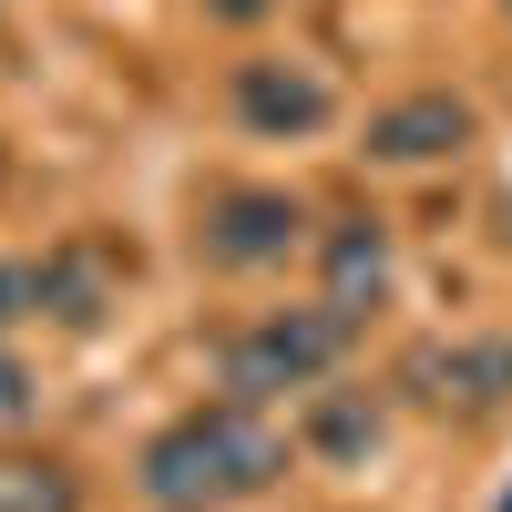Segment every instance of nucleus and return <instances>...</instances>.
<instances>
[{
    "mask_svg": "<svg viewBox=\"0 0 512 512\" xmlns=\"http://www.w3.org/2000/svg\"><path fill=\"white\" fill-rule=\"evenodd\" d=\"M277 482H287V431H267L256 400L185 410L144 441V502L154 512H216V502L277 492Z\"/></svg>",
    "mask_w": 512,
    "mask_h": 512,
    "instance_id": "f257e3e1",
    "label": "nucleus"
},
{
    "mask_svg": "<svg viewBox=\"0 0 512 512\" xmlns=\"http://www.w3.org/2000/svg\"><path fill=\"white\" fill-rule=\"evenodd\" d=\"M349 328L359 318H338V308H277V318H256L226 338V400H287V390H318V379L338 369V349H349Z\"/></svg>",
    "mask_w": 512,
    "mask_h": 512,
    "instance_id": "f03ea898",
    "label": "nucleus"
},
{
    "mask_svg": "<svg viewBox=\"0 0 512 512\" xmlns=\"http://www.w3.org/2000/svg\"><path fill=\"white\" fill-rule=\"evenodd\" d=\"M297 195L287 185H226L216 205H205V256L216 267H277V256L297 246Z\"/></svg>",
    "mask_w": 512,
    "mask_h": 512,
    "instance_id": "7ed1b4c3",
    "label": "nucleus"
},
{
    "mask_svg": "<svg viewBox=\"0 0 512 512\" xmlns=\"http://www.w3.org/2000/svg\"><path fill=\"white\" fill-rule=\"evenodd\" d=\"M236 113L256 134H318L338 113V93L308 72V62H236Z\"/></svg>",
    "mask_w": 512,
    "mask_h": 512,
    "instance_id": "20e7f679",
    "label": "nucleus"
},
{
    "mask_svg": "<svg viewBox=\"0 0 512 512\" xmlns=\"http://www.w3.org/2000/svg\"><path fill=\"white\" fill-rule=\"evenodd\" d=\"M400 379H410L420 400H461V410H492V400H512V338H451V349H420Z\"/></svg>",
    "mask_w": 512,
    "mask_h": 512,
    "instance_id": "39448f33",
    "label": "nucleus"
},
{
    "mask_svg": "<svg viewBox=\"0 0 512 512\" xmlns=\"http://www.w3.org/2000/svg\"><path fill=\"white\" fill-rule=\"evenodd\" d=\"M461 144H472V103L461 93H410L390 113H369V154L379 164H441Z\"/></svg>",
    "mask_w": 512,
    "mask_h": 512,
    "instance_id": "423d86ee",
    "label": "nucleus"
},
{
    "mask_svg": "<svg viewBox=\"0 0 512 512\" xmlns=\"http://www.w3.org/2000/svg\"><path fill=\"white\" fill-rule=\"evenodd\" d=\"M379 297H390V236H379V226H338L328 236V308L369 318Z\"/></svg>",
    "mask_w": 512,
    "mask_h": 512,
    "instance_id": "0eeeda50",
    "label": "nucleus"
},
{
    "mask_svg": "<svg viewBox=\"0 0 512 512\" xmlns=\"http://www.w3.org/2000/svg\"><path fill=\"white\" fill-rule=\"evenodd\" d=\"M41 308H52L62 328H93L113 308V267L93 246H72V256H41Z\"/></svg>",
    "mask_w": 512,
    "mask_h": 512,
    "instance_id": "6e6552de",
    "label": "nucleus"
},
{
    "mask_svg": "<svg viewBox=\"0 0 512 512\" xmlns=\"http://www.w3.org/2000/svg\"><path fill=\"white\" fill-rule=\"evenodd\" d=\"M0 512H82V472L52 451H0Z\"/></svg>",
    "mask_w": 512,
    "mask_h": 512,
    "instance_id": "1a4fd4ad",
    "label": "nucleus"
},
{
    "mask_svg": "<svg viewBox=\"0 0 512 512\" xmlns=\"http://www.w3.org/2000/svg\"><path fill=\"white\" fill-rule=\"evenodd\" d=\"M308 441H318V451H338V461H359V451L379 441V410H369V400H318Z\"/></svg>",
    "mask_w": 512,
    "mask_h": 512,
    "instance_id": "9d476101",
    "label": "nucleus"
},
{
    "mask_svg": "<svg viewBox=\"0 0 512 512\" xmlns=\"http://www.w3.org/2000/svg\"><path fill=\"white\" fill-rule=\"evenodd\" d=\"M41 318V256H0V328Z\"/></svg>",
    "mask_w": 512,
    "mask_h": 512,
    "instance_id": "9b49d317",
    "label": "nucleus"
},
{
    "mask_svg": "<svg viewBox=\"0 0 512 512\" xmlns=\"http://www.w3.org/2000/svg\"><path fill=\"white\" fill-rule=\"evenodd\" d=\"M21 410H31V369L0 349V420H21Z\"/></svg>",
    "mask_w": 512,
    "mask_h": 512,
    "instance_id": "f8f14e48",
    "label": "nucleus"
},
{
    "mask_svg": "<svg viewBox=\"0 0 512 512\" xmlns=\"http://www.w3.org/2000/svg\"><path fill=\"white\" fill-rule=\"evenodd\" d=\"M216 11H236V21H256V11H267V0H216Z\"/></svg>",
    "mask_w": 512,
    "mask_h": 512,
    "instance_id": "ddd939ff",
    "label": "nucleus"
}]
</instances>
